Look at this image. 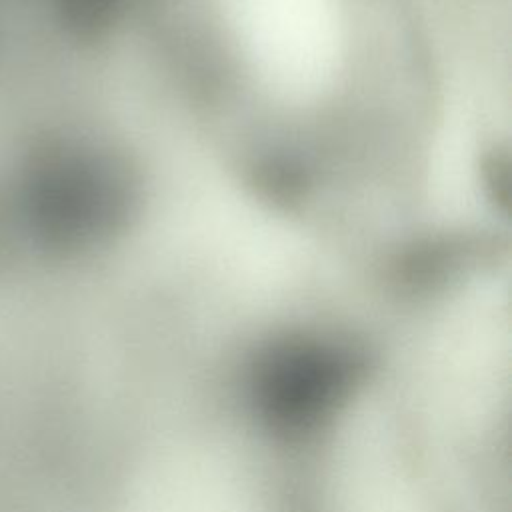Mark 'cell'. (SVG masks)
<instances>
[{
	"instance_id": "7a4b0ae2",
	"label": "cell",
	"mask_w": 512,
	"mask_h": 512,
	"mask_svg": "<svg viewBox=\"0 0 512 512\" xmlns=\"http://www.w3.org/2000/svg\"><path fill=\"white\" fill-rule=\"evenodd\" d=\"M122 168L98 144L62 130H42L20 150L10 202L24 244L46 260L92 252L124 212Z\"/></svg>"
},
{
	"instance_id": "3957f363",
	"label": "cell",
	"mask_w": 512,
	"mask_h": 512,
	"mask_svg": "<svg viewBox=\"0 0 512 512\" xmlns=\"http://www.w3.org/2000/svg\"><path fill=\"white\" fill-rule=\"evenodd\" d=\"M128 512H254L240 478L214 458L188 456L160 468Z\"/></svg>"
},
{
	"instance_id": "6da1fadb",
	"label": "cell",
	"mask_w": 512,
	"mask_h": 512,
	"mask_svg": "<svg viewBox=\"0 0 512 512\" xmlns=\"http://www.w3.org/2000/svg\"><path fill=\"white\" fill-rule=\"evenodd\" d=\"M496 436L408 402L368 406L348 432L338 512H496Z\"/></svg>"
}]
</instances>
